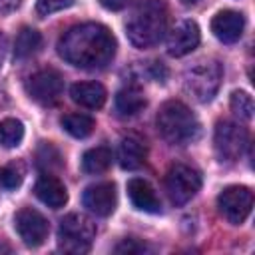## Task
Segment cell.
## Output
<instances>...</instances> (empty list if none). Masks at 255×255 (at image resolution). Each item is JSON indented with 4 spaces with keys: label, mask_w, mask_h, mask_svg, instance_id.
Instances as JSON below:
<instances>
[{
    "label": "cell",
    "mask_w": 255,
    "mask_h": 255,
    "mask_svg": "<svg viewBox=\"0 0 255 255\" xmlns=\"http://www.w3.org/2000/svg\"><path fill=\"white\" fill-rule=\"evenodd\" d=\"M58 54L76 68L100 70L116 56V38L104 24H78L64 32L58 42Z\"/></svg>",
    "instance_id": "1"
},
{
    "label": "cell",
    "mask_w": 255,
    "mask_h": 255,
    "mask_svg": "<svg viewBox=\"0 0 255 255\" xmlns=\"http://www.w3.org/2000/svg\"><path fill=\"white\" fill-rule=\"evenodd\" d=\"M165 30H167V8L161 0H147L139 4L126 22L128 40L141 50L159 44Z\"/></svg>",
    "instance_id": "2"
},
{
    "label": "cell",
    "mask_w": 255,
    "mask_h": 255,
    "mask_svg": "<svg viewBox=\"0 0 255 255\" xmlns=\"http://www.w3.org/2000/svg\"><path fill=\"white\" fill-rule=\"evenodd\" d=\"M155 126L161 137L171 145H187L195 141L201 131V126L195 114L183 102H177V100H169L159 108Z\"/></svg>",
    "instance_id": "3"
},
{
    "label": "cell",
    "mask_w": 255,
    "mask_h": 255,
    "mask_svg": "<svg viewBox=\"0 0 255 255\" xmlns=\"http://www.w3.org/2000/svg\"><path fill=\"white\" fill-rule=\"evenodd\" d=\"M223 78V68L217 60H199L183 74L185 92L191 94L197 102H211L217 94Z\"/></svg>",
    "instance_id": "4"
},
{
    "label": "cell",
    "mask_w": 255,
    "mask_h": 255,
    "mask_svg": "<svg viewBox=\"0 0 255 255\" xmlns=\"http://www.w3.org/2000/svg\"><path fill=\"white\" fill-rule=\"evenodd\" d=\"M96 237V225L90 217L82 213H70L60 221L58 245L66 253H88Z\"/></svg>",
    "instance_id": "5"
},
{
    "label": "cell",
    "mask_w": 255,
    "mask_h": 255,
    "mask_svg": "<svg viewBox=\"0 0 255 255\" xmlns=\"http://www.w3.org/2000/svg\"><path fill=\"white\" fill-rule=\"evenodd\" d=\"M247 141H249V135L243 126L229 120H223L217 124L215 135H213V147L219 161H225V163L237 161L243 155Z\"/></svg>",
    "instance_id": "6"
},
{
    "label": "cell",
    "mask_w": 255,
    "mask_h": 255,
    "mask_svg": "<svg viewBox=\"0 0 255 255\" xmlns=\"http://www.w3.org/2000/svg\"><path fill=\"white\" fill-rule=\"evenodd\" d=\"M201 187V177L195 169L175 163L165 175V191L173 205H185Z\"/></svg>",
    "instance_id": "7"
},
{
    "label": "cell",
    "mask_w": 255,
    "mask_h": 255,
    "mask_svg": "<svg viewBox=\"0 0 255 255\" xmlns=\"http://www.w3.org/2000/svg\"><path fill=\"white\" fill-rule=\"evenodd\" d=\"M219 213L233 225H241L253 207V191L245 185H229L217 197Z\"/></svg>",
    "instance_id": "8"
},
{
    "label": "cell",
    "mask_w": 255,
    "mask_h": 255,
    "mask_svg": "<svg viewBox=\"0 0 255 255\" xmlns=\"http://www.w3.org/2000/svg\"><path fill=\"white\" fill-rule=\"evenodd\" d=\"M26 90H28V96L34 102H38L42 106H52L62 96L64 78L58 70L44 68V70H38L36 74L30 76V80L26 84Z\"/></svg>",
    "instance_id": "9"
},
{
    "label": "cell",
    "mask_w": 255,
    "mask_h": 255,
    "mask_svg": "<svg viewBox=\"0 0 255 255\" xmlns=\"http://www.w3.org/2000/svg\"><path fill=\"white\" fill-rule=\"evenodd\" d=\"M14 227L18 231L20 239L24 241V245H28V247H40L46 241L48 231H50L46 217L32 207H22L20 211H16Z\"/></svg>",
    "instance_id": "10"
},
{
    "label": "cell",
    "mask_w": 255,
    "mask_h": 255,
    "mask_svg": "<svg viewBox=\"0 0 255 255\" xmlns=\"http://www.w3.org/2000/svg\"><path fill=\"white\" fill-rule=\"evenodd\" d=\"M82 203L88 211L100 217H108L114 213L116 203H118V193L114 183H96L86 187L82 195Z\"/></svg>",
    "instance_id": "11"
},
{
    "label": "cell",
    "mask_w": 255,
    "mask_h": 255,
    "mask_svg": "<svg viewBox=\"0 0 255 255\" xmlns=\"http://www.w3.org/2000/svg\"><path fill=\"white\" fill-rule=\"evenodd\" d=\"M199 40H201L199 26L193 20H181L179 24H175V28L167 36V52L169 56L181 58L193 52L199 46Z\"/></svg>",
    "instance_id": "12"
},
{
    "label": "cell",
    "mask_w": 255,
    "mask_h": 255,
    "mask_svg": "<svg viewBox=\"0 0 255 255\" xmlns=\"http://www.w3.org/2000/svg\"><path fill=\"white\" fill-rule=\"evenodd\" d=\"M243 28H245V18L235 10H221L211 20V32L223 44H235L241 38Z\"/></svg>",
    "instance_id": "13"
},
{
    "label": "cell",
    "mask_w": 255,
    "mask_h": 255,
    "mask_svg": "<svg viewBox=\"0 0 255 255\" xmlns=\"http://www.w3.org/2000/svg\"><path fill=\"white\" fill-rule=\"evenodd\" d=\"M34 191H36V197L42 203H46L48 207H52V209H60L68 201V191H66L64 183L52 173H44L36 181Z\"/></svg>",
    "instance_id": "14"
},
{
    "label": "cell",
    "mask_w": 255,
    "mask_h": 255,
    "mask_svg": "<svg viewBox=\"0 0 255 255\" xmlns=\"http://www.w3.org/2000/svg\"><path fill=\"white\" fill-rule=\"evenodd\" d=\"M128 195L139 211H145V213H159L161 211L159 197L155 195L153 187L145 179H139V177L129 179L128 181Z\"/></svg>",
    "instance_id": "15"
},
{
    "label": "cell",
    "mask_w": 255,
    "mask_h": 255,
    "mask_svg": "<svg viewBox=\"0 0 255 255\" xmlns=\"http://www.w3.org/2000/svg\"><path fill=\"white\" fill-rule=\"evenodd\" d=\"M70 96L76 104L88 108V110H98L106 104V88L98 82H78L70 88Z\"/></svg>",
    "instance_id": "16"
},
{
    "label": "cell",
    "mask_w": 255,
    "mask_h": 255,
    "mask_svg": "<svg viewBox=\"0 0 255 255\" xmlns=\"http://www.w3.org/2000/svg\"><path fill=\"white\" fill-rule=\"evenodd\" d=\"M147 147L141 137L137 135H126L118 147V159L124 169H135L145 161Z\"/></svg>",
    "instance_id": "17"
},
{
    "label": "cell",
    "mask_w": 255,
    "mask_h": 255,
    "mask_svg": "<svg viewBox=\"0 0 255 255\" xmlns=\"http://www.w3.org/2000/svg\"><path fill=\"white\" fill-rule=\"evenodd\" d=\"M147 100L137 86H126L116 94V112L124 118L135 116L145 108Z\"/></svg>",
    "instance_id": "18"
},
{
    "label": "cell",
    "mask_w": 255,
    "mask_h": 255,
    "mask_svg": "<svg viewBox=\"0 0 255 255\" xmlns=\"http://www.w3.org/2000/svg\"><path fill=\"white\" fill-rule=\"evenodd\" d=\"M112 163V151L110 147L106 145H100V147H92L84 153L82 157V169L86 173H92V175H98V173H104Z\"/></svg>",
    "instance_id": "19"
},
{
    "label": "cell",
    "mask_w": 255,
    "mask_h": 255,
    "mask_svg": "<svg viewBox=\"0 0 255 255\" xmlns=\"http://www.w3.org/2000/svg\"><path fill=\"white\" fill-rule=\"evenodd\" d=\"M42 46V36L38 30L34 28H22L16 36V42H14V56L18 60H24V58H30L32 54H36Z\"/></svg>",
    "instance_id": "20"
},
{
    "label": "cell",
    "mask_w": 255,
    "mask_h": 255,
    "mask_svg": "<svg viewBox=\"0 0 255 255\" xmlns=\"http://www.w3.org/2000/svg\"><path fill=\"white\" fill-rule=\"evenodd\" d=\"M94 118L86 114H66L62 118V128L72 135V137H88L94 131Z\"/></svg>",
    "instance_id": "21"
},
{
    "label": "cell",
    "mask_w": 255,
    "mask_h": 255,
    "mask_svg": "<svg viewBox=\"0 0 255 255\" xmlns=\"http://www.w3.org/2000/svg\"><path fill=\"white\" fill-rule=\"evenodd\" d=\"M22 139H24V126L20 120L6 118L0 122V145L12 149L18 147Z\"/></svg>",
    "instance_id": "22"
},
{
    "label": "cell",
    "mask_w": 255,
    "mask_h": 255,
    "mask_svg": "<svg viewBox=\"0 0 255 255\" xmlns=\"http://www.w3.org/2000/svg\"><path fill=\"white\" fill-rule=\"evenodd\" d=\"M231 110H233V114L239 116L241 120H251V118H253V110H255L253 98H251L247 92H241V90L233 92V94H231Z\"/></svg>",
    "instance_id": "23"
},
{
    "label": "cell",
    "mask_w": 255,
    "mask_h": 255,
    "mask_svg": "<svg viewBox=\"0 0 255 255\" xmlns=\"http://www.w3.org/2000/svg\"><path fill=\"white\" fill-rule=\"evenodd\" d=\"M24 179V167L20 163H8L0 167V185L6 189H14Z\"/></svg>",
    "instance_id": "24"
},
{
    "label": "cell",
    "mask_w": 255,
    "mask_h": 255,
    "mask_svg": "<svg viewBox=\"0 0 255 255\" xmlns=\"http://www.w3.org/2000/svg\"><path fill=\"white\" fill-rule=\"evenodd\" d=\"M72 4H74V0H38L36 10L40 16H48V14L60 12L64 8H70Z\"/></svg>",
    "instance_id": "25"
},
{
    "label": "cell",
    "mask_w": 255,
    "mask_h": 255,
    "mask_svg": "<svg viewBox=\"0 0 255 255\" xmlns=\"http://www.w3.org/2000/svg\"><path fill=\"white\" fill-rule=\"evenodd\" d=\"M114 251L116 253H128V255H131V253H145V251H151V249L145 243L137 241V239H124L122 243L116 245Z\"/></svg>",
    "instance_id": "26"
},
{
    "label": "cell",
    "mask_w": 255,
    "mask_h": 255,
    "mask_svg": "<svg viewBox=\"0 0 255 255\" xmlns=\"http://www.w3.org/2000/svg\"><path fill=\"white\" fill-rule=\"evenodd\" d=\"M22 4V0H0V14H10L14 10H18Z\"/></svg>",
    "instance_id": "27"
},
{
    "label": "cell",
    "mask_w": 255,
    "mask_h": 255,
    "mask_svg": "<svg viewBox=\"0 0 255 255\" xmlns=\"http://www.w3.org/2000/svg\"><path fill=\"white\" fill-rule=\"evenodd\" d=\"M128 2L129 0H100V4L108 10H122V8L128 6Z\"/></svg>",
    "instance_id": "28"
},
{
    "label": "cell",
    "mask_w": 255,
    "mask_h": 255,
    "mask_svg": "<svg viewBox=\"0 0 255 255\" xmlns=\"http://www.w3.org/2000/svg\"><path fill=\"white\" fill-rule=\"evenodd\" d=\"M12 251V247L8 245V243H4V241H0V253H10Z\"/></svg>",
    "instance_id": "29"
},
{
    "label": "cell",
    "mask_w": 255,
    "mask_h": 255,
    "mask_svg": "<svg viewBox=\"0 0 255 255\" xmlns=\"http://www.w3.org/2000/svg\"><path fill=\"white\" fill-rule=\"evenodd\" d=\"M199 0H181V4L183 6H193V4H197Z\"/></svg>",
    "instance_id": "30"
},
{
    "label": "cell",
    "mask_w": 255,
    "mask_h": 255,
    "mask_svg": "<svg viewBox=\"0 0 255 255\" xmlns=\"http://www.w3.org/2000/svg\"><path fill=\"white\" fill-rule=\"evenodd\" d=\"M0 66H2V38H0Z\"/></svg>",
    "instance_id": "31"
}]
</instances>
